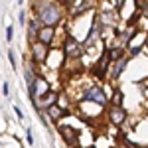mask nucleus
I'll use <instances>...</instances> for the list:
<instances>
[{
  "instance_id": "obj_1",
  "label": "nucleus",
  "mask_w": 148,
  "mask_h": 148,
  "mask_svg": "<svg viewBox=\"0 0 148 148\" xmlns=\"http://www.w3.org/2000/svg\"><path fill=\"white\" fill-rule=\"evenodd\" d=\"M38 18L42 20V24H46V28H51L59 20V10H57L56 4L44 2V4L38 6Z\"/></svg>"
},
{
  "instance_id": "obj_2",
  "label": "nucleus",
  "mask_w": 148,
  "mask_h": 148,
  "mask_svg": "<svg viewBox=\"0 0 148 148\" xmlns=\"http://www.w3.org/2000/svg\"><path fill=\"white\" fill-rule=\"evenodd\" d=\"M85 99L95 101V103H99V105H105V103H107V97H105V93H103L99 87H93V89H89V91H87V95H85Z\"/></svg>"
},
{
  "instance_id": "obj_3",
  "label": "nucleus",
  "mask_w": 148,
  "mask_h": 148,
  "mask_svg": "<svg viewBox=\"0 0 148 148\" xmlns=\"http://www.w3.org/2000/svg\"><path fill=\"white\" fill-rule=\"evenodd\" d=\"M65 53L67 56H79V44L71 36L67 38V42H65Z\"/></svg>"
},
{
  "instance_id": "obj_4",
  "label": "nucleus",
  "mask_w": 148,
  "mask_h": 148,
  "mask_svg": "<svg viewBox=\"0 0 148 148\" xmlns=\"http://www.w3.org/2000/svg\"><path fill=\"white\" fill-rule=\"evenodd\" d=\"M51 38H53V30H51V28H42V30H40V40H42L44 46H47V44L51 42Z\"/></svg>"
},
{
  "instance_id": "obj_5",
  "label": "nucleus",
  "mask_w": 148,
  "mask_h": 148,
  "mask_svg": "<svg viewBox=\"0 0 148 148\" xmlns=\"http://www.w3.org/2000/svg\"><path fill=\"white\" fill-rule=\"evenodd\" d=\"M46 53H47V46H44V44H38V46H34V56L36 59H46Z\"/></svg>"
},
{
  "instance_id": "obj_6",
  "label": "nucleus",
  "mask_w": 148,
  "mask_h": 148,
  "mask_svg": "<svg viewBox=\"0 0 148 148\" xmlns=\"http://www.w3.org/2000/svg\"><path fill=\"white\" fill-rule=\"evenodd\" d=\"M111 119H113V123H123L125 121V113H123V109L121 107H116V109H113V113H111Z\"/></svg>"
},
{
  "instance_id": "obj_7",
  "label": "nucleus",
  "mask_w": 148,
  "mask_h": 148,
  "mask_svg": "<svg viewBox=\"0 0 148 148\" xmlns=\"http://www.w3.org/2000/svg\"><path fill=\"white\" fill-rule=\"evenodd\" d=\"M47 113H49L51 119H59V114H65L63 111H59V107H56V105H51V107L47 109Z\"/></svg>"
},
{
  "instance_id": "obj_8",
  "label": "nucleus",
  "mask_w": 148,
  "mask_h": 148,
  "mask_svg": "<svg viewBox=\"0 0 148 148\" xmlns=\"http://www.w3.org/2000/svg\"><path fill=\"white\" fill-rule=\"evenodd\" d=\"M59 130L63 132V136H65V140H67V142H73V132L69 130V126H61Z\"/></svg>"
},
{
  "instance_id": "obj_9",
  "label": "nucleus",
  "mask_w": 148,
  "mask_h": 148,
  "mask_svg": "<svg viewBox=\"0 0 148 148\" xmlns=\"http://www.w3.org/2000/svg\"><path fill=\"white\" fill-rule=\"evenodd\" d=\"M53 101H56V95H53V93H49V95H47V99H44V103H47V105H51Z\"/></svg>"
},
{
  "instance_id": "obj_10",
  "label": "nucleus",
  "mask_w": 148,
  "mask_h": 148,
  "mask_svg": "<svg viewBox=\"0 0 148 148\" xmlns=\"http://www.w3.org/2000/svg\"><path fill=\"white\" fill-rule=\"evenodd\" d=\"M123 65H125L123 61H119V63H116V69H114V77H116V75L121 73V69H123Z\"/></svg>"
},
{
  "instance_id": "obj_11",
  "label": "nucleus",
  "mask_w": 148,
  "mask_h": 148,
  "mask_svg": "<svg viewBox=\"0 0 148 148\" xmlns=\"http://www.w3.org/2000/svg\"><path fill=\"white\" fill-rule=\"evenodd\" d=\"M14 113L18 114V119H24V113L20 111V109H18V107H14Z\"/></svg>"
},
{
  "instance_id": "obj_12",
  "label": "nucleus",
  "mask_w": 148,
  "mask_h": 148,
  "mask_svg": "<svg viewBox=\"0 0 148 148\" xmlns=\"http://www.w3.org/2000/svg\"><path fill=\"white\" fill-rule=\"evenodd\" d=\"M114 103H116V105H121V93H119V91L114 93Z\"/></svg>"
},
{
  "instance_id": "obj_13",
  "label": "nucleus",
  "mask_w": 148,
  "mask_h": 148,
  "mask_svg": "<svg viewBox=\"0 0 148 148\" xmlns=\"http://www.w3.org/2000/svg\"><path fill=\"white\" fill-rule=\"evenodd\" d=\"M6 40H12V28L8 26V30H6Z\"/></svg>"
},
{
  "instance_id": "obj_14",
  "label": "nucleus",
  "mask_w": 148,
  "mask_h": 148,
  "mask_svg": "<svg viewBox=\"0 0 148 148\" xmlns=\"http://www.w3.org/2000/svg\"><path fill=\"white\" fill-rule=\"evenodd\" d=\"M28 142H30V144H34V138H32V132H30V130H28Z\"/></svg>"
}]
</instances>
